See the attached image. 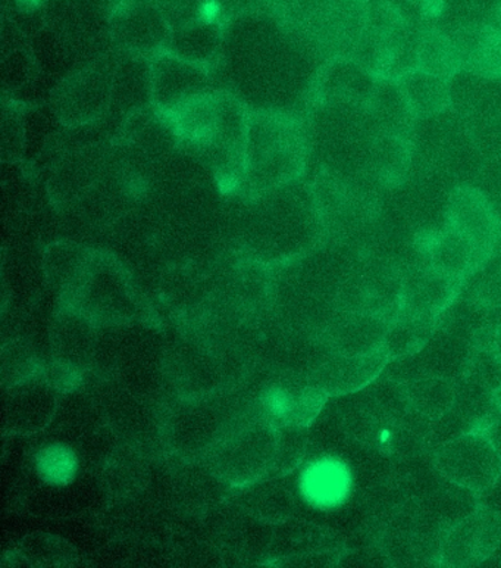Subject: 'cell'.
<instances>
[{"label": "cell", "instance_id": "ba28073f", "mask_svg": "<svg viewBox=\"0 0 501 568\" xmlns=\"http://www.w3.org/2000/svg\"><path fill=\"white\" fill-rule=\"evenodd\" d=\"M388 356L384 349L371 354H337L324 365L319 389L325 394H354L371 385L384 372Z\"/></svg>", "mask_w": 501, "mask_h": 568}, {"label": "cell", "instance_id": "5b68a950", "mask_svg": "<svg viewBox=\"0 0 501 568\" xmlns=\"http://www.w3.org/2000/svg\"><path fill=\"white\" fill-rule=\"evenodd\" d=\"M446 224L471 239L487 256L491 255L501 236L498 211L484 192L472 186H460L450 193Z\"/></svg>", "mask_w": 501, "mask_h": 568}, {"label": "cell", "instance_id": "52a82bcc", "mask_svg": "<svg viewBox=\"0 0 501 568\" xmlns=\"http://www.w3.org/2000/svg\"><path fill=\"white\" fill-rule=\"evenodd\" d=\"M351 475L341 459L323 457L309 463L301 471L299 489L310 507L331 509L340 507L349 497Z\"/></svg>", "mask_w": 501, "mask_h": 568}, {"label": "cell", "instance_id": "6da1fadb", "mask_svg": "<svg viewBox=\"0 0 501 568\" xmlns=\"http://www.w3.org/2000/svg\"><path fill=\"white\" fill-rule=\"evenodd\" d=\"M305 156L304 134L287 115L259 112L249 119L243 170L256 191L290 183L304 170Z\"/></svg>", "mask_w": 501, "mask_h": 568}, {"label": "cell", "instance_id": "8fae6325", "mask_svg": "<svg viewBox=\"0 0 501 568\" xmlns=\"http://www.w3.org/2000/svg\"><path fill=\"white\" fill-rule=\"evenodd\" d=\"M324 398L325 392L319 387L295 392L274 385L262 392L260 409L270 425L300 426L313 420Z\"/></svg>", "mask_w": 501, "mask_h": 568}, {"label": "cell", "instance_id": "2e32d148", "mask_svg": "<svg viewBox=\"0 0 501 568\" xmlns=\"http://www.w3.org/2000/svg\"><path fill=\"white\" fill-rule=\"evenodd\" d=\"M467 281L464 300L494 315L501 314V252L491 254Z\"/></svg>", "mask_w": 501, "mask_h": 568}, {"label": "cell", "instance_id": "7c38bea8", "mask_svg": "<svg viewBox=\"0 0 501 568\" xmlns=\"http://www.w3.org/2000/svg\"><path fill=\"white\" fill-rule=\"evenodd\" d=\"M392 320L382 315L349 313L334 332L338 354H371L382 349Z\"/></svg>", "mask_w": 501, "mask_h": 568}, {"label": "cell", "instance_id": "e0dca14e", "mask_svg": "<svg viewBox=\"0 0 501 568\" xmlns=\"http://www.w3.org/2000/svg\"><path fill=\"white\" fill-rule=\"evenodd\" d=\"M35 468L40 477L52 486L70 485L79 471V458L70 446L53 444L39 450Z\"/></svg>", "mask_w": 501, "mask_h": 568}, {"label": "cell", "instance_id": "277c9868", "mask_svg": "<svg viewBox=\"0 0 501 568\" xmlns=\"http://www.w3.org/2000/svg\"><path fill=\"white\" fill-rule=\"evenodd\" d=\"M463 283L426 263L409 268L401 274L399 314L439 318L459 296Z\"/></svg>", "mask_w": 501, "mask_h": 568}, {"label": "cell", "instance_id": "30bf717a", "mask_svg": "<svg viewBox=\"0 0 501 568\" xmlns=\"http://www.w3.org/2000/svg\"><path fill=\"white\" fill-rule=\"evenodd\" d=\"M412 165V144L400 132L381 130L369 143L367 169L369 175L384 186H397L408 178Z\"/></svg>", "mask_w": 501, "mask_h": 568}, {"label": "cell", "instance_id": "5bb4252c", "mask_svg": "<svg viewBox=\"0 0 501 568\" xmlns=\"http://www.w3.org/2000/svg\"><path fill=\"white\" fill-rule=\"evenodd\" d=\"M417 69L453 79L462 72L453 40L439 27H423L417 36Z\"/></svg>", "mask_w": 501, "mask_h": 568}, {"label": "cell", "instance_id": "ac0fdd59", "mask_svg": "<svg viewBox=\"0 0 501 568\" xmlns=\"http://www.w3.org/2000/svg\"><path fill=\"white\" fill-rule=\"evenodd\" d=\"M463 377L498 394L501 389V358L494 345H473Z\"/></svg>", "mask_w": 501, "mask_h": 568}, {"label": "cell", "instance_id": "9a60e30c", "mask_svg": "<svg viewBox=\"0 0 501 568\" xmlns=\"http://www.w3.org/2000/svg\"><path fill=\"white\" fill-rule=\"evenodd\" d=\"M437 318L397 315L388 327L382 349L388 361L406 358L421 351L434 335Z\"/></svg>", "mask_w": 501, "mask_h": 568}, {"label": "cell", "instance_id": "7a4b0ae2", "mask_svg": "<svg viewBox=\"0 0 501 568\" xmlns=\"http://www.w3.org/2000/svg\"><path fill=\"white\" fill-rule=\"evenodd\" d=\"M434 466L444 479L471 493L493 488L501 477V462L484 428L464 432L437 446Z\"/></svg>", "mask_w": 501, "mask_h": 568}, {"label": "cell", "instance_id": "ffe728a7", "mask_svg": "<svg viewBox=\"0 0 501 568\" xmlns=\"http://www.w3.org/2000/svg\"><path fill=\"white\" fill-rule=\"evenodd\" d=\"M484 430L487 436L490 437L491 444H493L495 453H498L501 462V414L491 418L489 425L484 427Z\"/></svg>", "mask_w": 501, "mask_h": 568}, {"label": "cell", "instance_id": "4fadbf2b", "mask_svg": "<svg viewBox=\"0 0 501 568\" xmlns=\"http://www.w3.org/2000/svg\"><path fill=\"white\" fill-rule=\"evenodd\" d=\"M403 383L410 407L427 420H439L454 407L458 381L432 374H419Z\"/></svg>", "mask_w": 501, "mask_h": 568}, {"label": "cell", "instance_id": "d6986e66", "mask_svg": "<svg viewBox=\"0 0 501 568\" xmlns=\"http://www.w3.org/2000/svg\"><path fill=\"white\" fill-rule=\"evenodd\" d=\"M218 2L223 7L224 12L228 11L243 16V13L259 11L260 3L264 0H218Z\"/></svg>", "mask_w": 501, "mask_h": 568}, {"label": "cell", "instance_id": "7402d4cb", "mask_svg": "<svg viewBox=\"0 0 501 568\" xmlns=\"http://www.w3.org/2000/svg\"><path fill=\"white\" fill-rule=\"evenodd\" d=\"M495 400H498L499 414H501V389L495 394Z\"/></svg>", "mask_w": 501, "mask_h": 568}, {"label": "cell", "instance_id": "3957f363", "mask_svg": "<svg viewBox=\"0 0 501 568\" xmlns=\"http://www.w3.org/2000/svg\"><path fill=\"white\" fill-rule=\"evenodd\" d=\"M501 542V517L490 509H477L456 523L441 540L440 560L449 567L481 565Z\"/></svg>", "mask_w": 501, "mask_h": 568}, {"label": "cell", "instance_id": "8992f818", "mask_svg": "<svg viewBox=\"0 0 501 568\" xmlns=\"http://www.w3.org/2000/svg\"><path fill=\"white\" fill-rule=\"evenodd\" d=\"M418 247L426 264L462 282L489 258L471 239L449 224L419 236Z\"/></svg>", "mask_w": 501, "mask_h": 568}, {"label": "cell", "instance_id": "44dd1931", "mask_svg": "<svg viewBox=\"0 0 501 568\" xmlns=\"http://www.w3.org/2000/svg\"><path fill=\"white\" fill-rule=\"evenodd\" d=\"M494 348L498 351V354L501 358V323L499 324L498 331H495L494 335Z\"/></svg>", "mask_w": 501, "mask_h": 568}, {"label": "cell", "instance_id": "9c48e42d", "mask_svg": "<svg viewBox=\"0 0 501 568\" xmlns=\"http://www.w3.org/2000/svg\"><path fill=\"white\" fill-rule=\"evenodd\" d=\"M451 80L422 70H412L395 81L415 120L444 114L453 106Z\"/></svg>", "mask_w": 501, "mask_h": 568}]
</instances>
